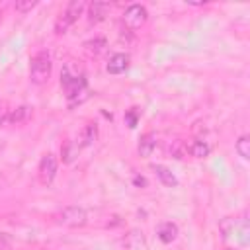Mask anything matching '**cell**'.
Returning <instances> with one entry per match:
<instances>
[{
    "label": "cell",
    "instance_id": "23",
    "mask_svg": "<svg viewBox=\"0 0 250 250\" xmlns=\"http://www.w3.org/2000/svg\"><path fill=\"white\" fill-rule=\"evenodd\" d=\"M10 244H12V238H10V234H6V232H2V230H0V250H6V248H10Z\"/></svg>",
    "mask_w": 250,
    "mask_h": 250
},
{
    "label": "cell",
    "instance_id": "11",
    "mask_svg": "<svg viewBox=\"0 0 250 250\" xmlns=\"http://www.w3.org/2000/svg\"><path fill=\"white\" fill-rule=\"evenodd\" d=\"M188 152L193 158H205L211 152V145L207 141H203V139H193L191 143H188Z\"/></svg>",
    "mask_w": 250,
    "mask_h": 250
},
{
    "label": "cell",
    "instance_id": "13",
    "mask_svg": "<svg viewBox=\"0 0 250 250\" xmlns=\"http://www.w3.org/2000/svg\"><path fill=\"white\" fill-rule=\"evenodd\" d=\"M238 227H240V219H232V217H225L219 223V230L223 232V238H230L232 234L236 236Z\"/></svg>",
    "mask_w": 250,
    "mask_h": 250
},
{
    "label": "cell",
    "instance_id": "6",
    "mask_svg": "<svg viewBox=\"0 0 250 250\" xmlns=\"http://www.w3.org/2000/svg\"><path fill=\"white\" fill-rule=\"evenodd\" d=\"M57 168H59V164H57L55 154L47 152V154H45V156L39 160V166H37V176H39V182H41L43 186H49V184L55 180V176H57Z\"/></svg>",
    "mask_w": 250,
    "mask_h": 250
},
{
    "label": "cell",
    "instance_id": "2",
    "mask_svg": "<svg viewBox=\"0 0 250 250\" xmlns=\"http://www.w3.org/2000/svg\"><path fill=\"white\" fill-rule=\"evenodd\" d=\"M51 70H53V62H51V57L47 51H39L31 57V62H29V80L37 86L45 84L51 76Z\"/></svg>",
    "mask_w": 250,
    "mask_h": 250
},
{
    "label": "cell",
    "instance_id": "10",
    "mask_svg": "<svg viewBox=\"0 0 250 250\" xmlns=\"http://www.w3.org/2000/svg\"><path fill=\"white\" fill-rule=\"evenodd\" d=\"M156 234H158V238H160L164 244H170V242L176 240V236H178V225L172 223V221H164V223L158 225Z\"/></svg>",
    "mask_w": 250,
    "mask_h": 250
},
{
    "label": "cell",
    "instance_id": "7",
    "mask_svg": "<svg viewBox=\"0 0 250 250\" xmlns=\"http://www.w3.org/2000/svg\"><path fill=\"white\" fill-rule=\"evenodd\" d=\"M86 8H88V21H90V23H100V21L105 20V16L109 14L111 4H109V2H100V0H96V2H90Z\"/></svg>",
    "mask_w": 250,
    "mask_h": 250
},
{
    "label": "cell",
    "instance_id": "4",
    "mask_svg": "<svg viewBox=\"0 0 250 250\" xmlns=\"http://www.w3.org/2000/svg\"><path fill=\"white\" fill-rule=\"evenodd\" d=\"M57 221L64 227H70V229H78V227H84L88 223V213L84 207H78V205H68L64 207L62 211L57 213Z\"/></svg>",
    "mask_w": 250,
    "mask_h": 250
},
{
    "label": "cell",
    "instance_id": "9",
    "mask_svg": "<svg viewBox=\"0 0 250 250\" xmlns=\"http://www.w3.org/2000/svg\"><path fill=\"white\" fill-rule=\"evenodd\" d=\"M154 148H156V135H154L152 131H148V133H145V135L139 139V146H137L139 156L146 158V156H150V154H152V150H154Z\"/></svg>",
    "mask_w": 250,
    "mask_h": 250
},
{
    "label": "cell",
    "instance_id": "14",
    "mask_svg": "<svg viewBox=\"0 0 250 250\" xmlns=\"http://www.w3.org/2000/svg\"><path fill=\"white\" fill-rule=\"evenodd\" d=\"M105 47H107V41H105L104 37H94V39L84 41V49H86V53H90V55H94V57H98L100 53H104Z\"/></svg>",
    "mask_w": 250,
    "mask_h": 250
},
{
    "label": "cell",
    "instance_id": "21",
    "mask_svg": "<svg viewBox=\"0 0 250 250\" xmlns=\"http://www.w3.org/2000/svg\"><path fill=\"white\" fill-rule=\"evenodd\" d=\"M125 121H127L129 127H135V125H137V121H139V111H137V107H133V109H129V111L125 113Z\"/></svg>",
    "mask_w": 250,
    "mask_h": 250
},
{
    "label": "cell",
    "instance_id": "15",
    "mask_svg": "<svg viewBox=\"0 0 250 250\" xmlns=\"http://www.w3.org/2000/svg\"><path fill=\"white\" fill-rule=\"evenodd\" d=\"M96 137H98V125H96V123H88V125L84 127V131H82L80 146H88V145H92V143L96 141Z\"/></svg>",
    "mask_w": 250,
    "mask_h": 250
},
{
    "label": "cell",
    "instance_id": "8",
    "mask_svg": "<svg viewBox=\"0 0 250 250\" xmlns=\"http://www.w3.org/2000/svg\"><path fill=\"white\" fill-rule=\"evenodd\" d=\"M129 66V55L127 53H113L105 64V70L109 74H121Z\"/></svg>",
    "mask_w": 250,
    "mask_h": 250
},
{
    "label": "cell",
    "instance_id": "17",
    "mask_svg": "<svg viewBox=\"0 0 250 250\" xmlns=\"http://www.w3.org/2000/svg\"><path fill=\"white\" fill-rule=\"evenodd\" d=\"M234 148H236V152H238L240 158L248 160L250 158V137L248 135H240L238 141L234 143Z\"/></svg>",
    "mask_w": 250,
    "mask_h": 250
},
{
    "label": "cell",
    "instance_id": "25",
    "mask_svg": "<svg viewBox=\"0 0 250 250\" xmlns=\"http://www.w3.org/2000/svg\"><path fill=\"white\" fill-rule=\"evenodd\" d=\"M133 182H135L137 186H146V180H145V178H139V176H137V178H135Z\"/></svg>",
    "mask_w": 250,
    "mask_h": 250
},
{
    "label": "cell",
    "instance_id": "20",
    "mask_svg": "<svg viewBox=\"0 0 250 250\" xmlns=\"http://www.w3.org/2000/svg\"><path fill=\"white\" fill-rule=\"evenodd\" d=\"M37 6V2L35 0H25V2H16V10L18 12H21V14H25V12H29L31 8H35Z\"/></svg>",
    "mask_w": 250,
    "mask_h": 250
},
{
    "label": "cell",
    "instance_id": "5",
    "mask_svg": "<svg viewBox=\"0 0 250 250\" xmlns=\"http://www.w3.org/2000/svg\"><path fill=\"white\" fill-rule=\"evenodd\" d=\"M148 20V12L143 4H131L123 12V23L127 29H139Z\"/></svg>",
    "mask_w": 250,
    "mask_h": 250
},
{
    "label": "cell",
    "instance_id": "12",
    "mask_svg": "<svg viewBox=\"0 0 250 250\" xmlns=\"http://www.w3.org/2000/svg\"><path fill=\"white\" fill-rule=\"evenodd\" d=\"M152 170H154L156 178H158L166 188H176V186H178V178L172 174L170 168H166V166H162V164H152Z\"/></svg>",
    "mask_w": 250,
    "mask_h": 250
},
{
    "label": "cell",
    "instance_id": "1",
    "mask_svg": "<svg viewBox=\"0 0 250 250\" xmlns=\"http://www.w3.org/2000/svg\"><path fill=\"white\" fill-rule=\"evenodd\" d=\"M61 86L64 88V96L68 102V107H74L76 104H82L88 98V84L84 74L72 72L70 64H66L61 72Z\"/></svg>",
    "mask_w": 250,
    "mask_h": 250
},
{
    "label": "cell",
    "instance_id": "16",
    "mask_svg": "<svg viewBox=\"0 0 250 250\" xmlns=\"http://www.w3.org/2000/svg\"><path fill=\"white\" fill-rule=\"evenodd\" d=\"M29 113H31V109H29L27 105H20V107H16L14 111H10V115H8V121H10V123H14V125H18V123H23V121L29 117Z\"/></svg>",
    "mask_w": 250,
    "mask_h": 250
},
{
    "label": "cell",
    "instance_id": "3",
    "mask_svg": "<svg viewBox=\"0 0 250 250\" xmlns=\"http://www.w3.org/2000/svg\"><path fill=\"white\" fill-rule=\"evenodd\" d=\"M86 2L84 0H70L68 4H66V8H64V12H61V16L57 18V21H55V33L57 35H62V33H66V29L82 16V12L86 10Z\"/></svg>",
    "mask_w": 250,
    "mask_h": 250
},
{
    "label": "cell",
    "instance_id": "24",
    "mask_svg": "<svg viewBox=\"0 0 250 250\" xmlns=\"http://www.w3.org/2000/svg\"><path fill=\"white\" fill-rule=\"evenodd\" d=\"M8 115H10V109L6 107L4 102H0V125H4L8 121Z\"/></svg>",
    "mask_w": 250,
    "mask_h": 250
},
{
    "label": "cell",
    "instance_id": "19",
    "mask_svg": "<svg viewBox=\"0 0 250 250\" xmlns=\"http://www.w3.org/2000/svg\"><path fill=\"white\" fill-rule=\"evenodd\" d=\"M236 238H238L240 246H248V242H250V229H248V219L246 217H240V227H238Z\"/></svg>",
    "mask_w": 250,
    "mask_h": 250
},
{
    "label": "cell",
    "instance_id": "22",
    "mask_svg": "<svg viewBox=\"0 0 250 250\" xmlns=\"http://www.w3.org/2000/svg\"><path fill=\"white\" fill-rule=\"evenodd\" d=\"M76 150H78V146H74L72 143H68V145H66V146L62 148V156H64V162H70V160L74 158Z\"/></svg>",
    "mask_w": 250,
    "mask_h": 250
},
{
    "label": "cell",
    "instance_id": "18",
    "mask_svg": "<svg viewBox=\"0 0 250 250\" xmlns=\"http://www.w3.org/2000/svg\"><path fill=\"white\" fill-rule=\"evenodd\" d=\"M170 154L176 158V160H184L188 156V143H184L182 139H176L172 145H170Z\"/></svg>",
    "mask_w": 250,
    "mask_h": 250
}]
</instances>
